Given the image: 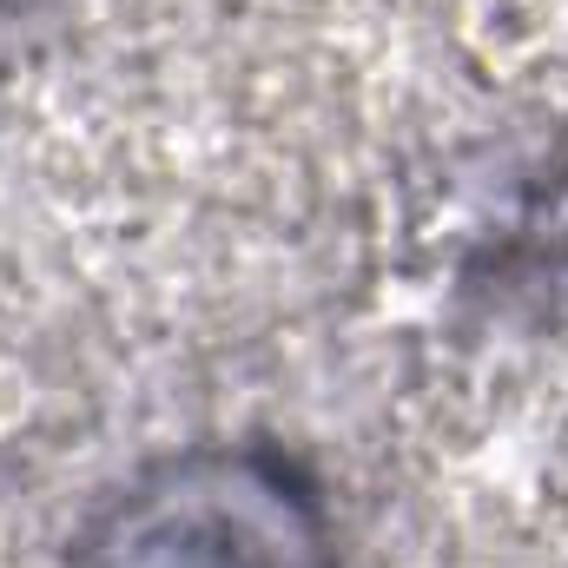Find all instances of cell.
Returning a JSON list of instances; mask_svg holds the SVG:
<instances>
[{
	"label": "cell",
	"mask_w": 568,
	"mask_h": 568,
	"mask_svg": "<svg viewBox=\"0 0 568 568\" xmlns=\"http://www.w3.org/2000/svg\"><path fill=\"white\" fill-rule=\"evenodd\" d=\"M87 568H337L324 503L272 449H199L152 469Z\"/></svg>",
	"instance_id": "6da1fadb"
}]
</instances>
